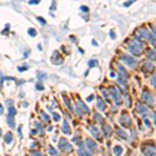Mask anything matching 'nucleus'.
Here are the masks:
<instances>
[{
  "mask_svg": "<svg viewBox=\"0 0 156 156\" xmlns=\"http://www.w3.org/2000/svg\"><path fill=\"white\" fill-rule=\"evenodd\" d=\"M127 48H129V50H130V52H132L134 55H139L140 52L142 51V49H144V45L141 41H139V40H131V41H129V45H127Z\"/></svg>",
  "mask_w": 156,
  "mask_h": 156,
  "instance_id": "nucleus-1",
  "label": "nucleus"
},
{
  "mask_svg": "<svg viewBox=\"0 0 156 156\" xmlns=\"http://www.w3.org/2000/svg\"><path fill=\"white\" fill-rule=\"evenodd\" d=\"M59 149L61 151H65V153H71V151H73V147H71L70 142L64 138H61L59 140Z\"/></svg>",
  "mask_w": 156,
  "mask_h": 156,
  "instance_id": "nucleus-2",
  "label": "nucleus"
},
{
  "mask_svg": "<svg viewBox=\"0 0 156 156\" xmlns=\"http://www.w3.org/2000/svg\"><path fill=\"white\" fill-rule=\"evenodd\" d=\"M120 59L123 60V61L126 64V65L131 66V67H135L136 65H138V61H136V59H135V58H132V56H130V55L123 54V55L120 56Z\"/></svg>",
  "mask_w": 156,
  "mask_h": 156,
  "instance_id": "nucleus-3",
  "label": "nucleus"
},
{
  "mask_svg": "<svg viewBox=\"0 0 156 156\" xmlns=\"http://www.w3.org/2000/svg\"><path fill=\"white\" fill-rule=\"evenodd\" d=\"M149 35L150 33L147 31L145 28H140L138 29V31H136V40H147L149 39Z\"/></svg>",
  "mask_w": 156,
  "mask_h": 156,
  "instance_id": "nucleus-4",
  "label": "nucleus"
},
{
  "mask_svg": "<svg viewBox=\"0 0 156 156\" xmlns=\"http://www.w3.org/2000/svg\"><path fill=\"white\" fill-rule=\"evenodd\" d=\"M141 97H142V100L146 102L147 105H150V106H153L155 104V97H154V95H151L149 91H146V90H144L142 91V95H141Z\"/></svg>",
  "mask_w": 156,
  "mask_h": 156,
  "instance_id": "nucleus-5",
  "label": "nucleus"
},
{
  "mask_svg": "<svg viewBox=\"0 0 156 156\" xmlns=\"http://www.w3.org/2000/svg\"><path fill=\"white\" fill-rule=\"evenodd\" d=\"M142 154L145 156H156V147L154 145H145L142 146Z\"/></svg>",
  "mask_w": 156,
  "mask_h": 156,
  "instance_id": "nucleus-6",
  "label": "nucleus"
},
{
  "mask_svg": "<svg viewBox=\"0 0 156 156\" xmlns=\"http://www.w3.org/2000/svg\"><path fill=\"white\" fill-rule=\"evenodd\" d=\"M119 121H120V125H123L124 127H130V125H131V117L126 112H123V115L120 116Z\"/></svg>",
  "mask_w": 156,
  "mask_h": 156,
  "instance_id": "nucleus-7",
  "label": "nucleus"
},
{
  "mask_svg": "<svg viewBox=\"0 0 156 156\" xmlns=\"http://www.w3.org/2000/svg\"><path fill=\"white\" fill-rule=\"evenodd\" d=\"M109 93L111 95V97L114 99V101L116 102V105H120L121 104V96H120L119 90H117L116 87H111V89L109 90Z\"/></svg>",
  "mask_w": 156,
  "mask_h": 156,
  "instance_id": "nucleus-8",
  "label": "nucleus"
},
{
  "mask_svg": "<svg viewBox=\"0 0 156 156\" xmlns=\"http://www.w3.org/2000/svg\"><path fill=\"white\" fill-rule=\"evenodd\" d=\"M89 131H90V134L94 136L96 140H100L101 141V132L100 130L96 127V126H89Z\"/></svg>",
  "mask_w": 156,
  "mask_h": 156,
  "instance_id": "nucleus-9",
  "label": "nucleus"
},
{
  "mask_svg": "<svg viewBox=\"0 0 156 156\" xmlns=\"http://www.w3.org/2000/svg\"><path fill=\"white\" fill-rule=\"evenodd\" d=\"M86 146H87V149H89L91 153H96V151H97V145H96V142L93 141L91 139H86Z\"/></svg>",
  "mask_w": 156,
  "mask_h": 156,
  "instance_id": "nucleus-10",
  "label": "nucleus"
},
{
  "mask_svg": "<svg viewBox=\"0 0 156 156\" xmlns=\"http://www.w3.org/2000/svg\"><path fill=\"white\" fill-rule=\"evenodd\" d=\"M51 63L54 64V65H60V64L63 63V59L59 56V52L58 51L54 52V55H52V58H51Z\"/></svg>",
  "mask_w": 156,
  "mask_h": 156,
  "instance_id": "nucleus-11",
  "label": "nucleus"
},
{
  "mask_svg": "<svg viewBox=\"0 0 156 156\" xmlns=\"http://www.w3.org/2000/svg\"><path fill=\"white\" fill-rule=\"evenodd\" d=\"M142 70L145 71V73H150V71H153V70H154L153 63L149 61V60H147V61H145V63L142 64Z\"/></svg>",
  "mask_w": 156,
  "mask_h": 156,
  "instance_id": "nucleus-12",
  "label": "nucleus"
},
{
  "mask_svg": "<svg viewBox=\"0 0 156 156\" xmlns=\"http://www.w3.org/2000/svg\"><path fill=\"white\" fill-rule=\"evenodd\" d=\"M117 84H119V86L123 89L125 93H126V90H127V85H126V79H124L123 76H119L117 78Z\"/></svg>",
  "mask_w": 156,
  "mask_h": 156,
  "instance_id": "nucleus-13",
  "label": "nucleus"
},
{
  "mask_svg": "<svg viewBox=\"0 0 156 156\" xmlns=\"http://www.w3.org/2000/svg\"><path fill=\"white\" fill-rule=\"evenodd\" d=\"M136 111H138L142 117H145V116H146V111H147V110H146V108H145L144 105L138 104V106H136Z\"/></svg>",
  "mask_w": 156,
  "mask_h": 156,
  "instance_id": "nucleus-14",
  "label": "nucleus"
},
{
  "mask_svg": "<svg viewBox=\"0 0 156 156\" xmlns=\"http://www.w3.org/2000/svg\"><path fill=\"white\" fill-rule=\"evenodd\" d=\"M61 130L65 132V134H70L71 132V129H70V125H69V123H67L66 120H64L63 121V125H61Z\"/></svg>",
  "mask_w": 156,
  "mask_h": 156,
  "instance_id": "nucleus-15",
  "label": "nucleus"
},
{
  "mask_svg": "<svg viewBox=\"0 0 156 156\" xmlns=\"http://www.w3.org/2000/svg\"><path fill=\"white\" fill-rule=\"evenodd\" d=\"M96 108H97V110H100V111H104V110L106 109V105H105V102H104V100H102V99H100V97L97 99V101H96Z\"/></svg>",
  "mask_w": 156,
  "mask_h": 156,
  "instance_id": "nucleus-16",
  "label": "nucleus"
},
{
  "mask_svg": "<svg viewBox=\"0 0 156 156\" xmlns=\"http://www.w3.org/2000/svg\"><path fill=\"white\" fill-rule=\"evenodd\" d=\"M102 131H104V135L106 136V138H110L112 134V130L109 125H104V126H102Z\"/></svg>",
  "mask_w": 156,
  "mask_h": 156,
  "instance_id": "nucleus-17",
  "label": "nucleus"
},
{
  "mask_svg": "<svg viewBox=\"0 0 156 156\" xmlns=\"http://www.w3.org/2000/svg\"><path fill=\"white\" fill-rule=\"evenodd\" d=\"M116 67H117V70H119V73H120V76H123L124 79H126V78H127V71L124 69V66L119 64V65H117Z\"/></svg>",
  "mask_w": 156,
  "mask_h": 156,
  "instance_id": "nucleus-18",
  "label": "nucleus"
},
{
  "mask_svg": "<svg viewBox=\"0 0 156 156\" xmlns=\"http://www.w3.org/2000/svg\"><path fill=\"white\" fill-rule=\"evenodd\" d=\"M123 151H124V149H123V146H120V145H116L114 147V155L115 156H120L123 154Z\"/></svg>",
  "mask_w": 156,
  "mask_h": 156,
  "instance_id": "nucleus-19",
  "label": "nucleus"
},
{
  "mask_svg": "<svg viewBox=\"0 0 156 156\" xmlns=\"http://www.w3.org/2000/svg\"><path fill=\"white\" fill-rule=\"evenodd\" d=\"M147 58L149 60H156V50H150L147 52Z\"/></svg>",
  "mask_w": 156,
  "mask_h": 156,
  "instance_id": "nucleus-20",
  "label": "nucleus"
},
{
  "mask_svg": "<svg viewBox=\"0 0 156 156\" xmlns=\"http://www.w3.org/2000/svg\"><path fill=\"white\" fill-rule=\"evenodd\" d=\"M79 156H91V155L85 150V147H80L79 149Z\"/></svg>",
  "mask_w": 156,
  "mask_h": 156,
  "instance_id": "nucleus-21",
  "label": "nucleus"
},
{
  "mask_svg": "<svg viewBox=\"0 0 156 156\" xmlns=\"http://www.w3.org/2000/svg\"><path fill=\"white\" fill-rule=\"evenodd\" d=\"M5 142L6 144H11V142H13V134H11V132H7V134L5 135Z\"/></svg>",
  "mask_w": 156,
  "mask_h": 156,
  "instance_id": "nucleus-22",
  "label": "nucleus"
},
{
  "mask_svg": "<svg viewBox=\"0 0 156 156\" xmlns=\"http://www.w3.org/2000/svg\"><path fill=\"white\" fill-rule=\"evenodd\" d=\"M116 131H117V134H119V136H120V138H123V139H125V140L127 139V136H126V132H125V131L123 130V129H120V127H119V129H117Z\"/></svg>",
  "mask_w": 156,
  "mask_h": 156,
  "instance_id": "nucleus-23",
  "label": "nucleus"
},
{
  "mask_svg": "<svg viewBox=\"0 0 156 156\" xmlns=\"http://www.w3.org/2000/svg\"><path fill=\"white\" fill-rule=\"evenodd\" d=\"M78 105H79V106H81L82 110H84V112H89V108H87V106L84 104L81 100H78Z\"/></svg>",
  "mask_w": 156,
  "mask_h": 156,
  "instance_id": "nucleus-24",
  "label": "nucleus"
},
{
  "mask_svg": "<svg viewBox=\"0 0 156 156\" xmlns=\"http://www.w3.org/2000/svg\"><path fill=\"white\" fill-rule=\"evenodd\" d=\"M63 99H64V101H65V104H66V106H67V109L73 110V106H71V102L69 101V99H67L66 95H63Z\"/></svg>",
  "mask_w": 156,
  "mask_h": 156,
  "instance_id": "nucleus-25",
  "label": "nucleus"
},
{
  "mask_svg": "<svg viewBox=\"0 0 156 156\" xmlns=\"http://www.w3.org/2000/svg\"><path fill=\"white\" fill-rule=\"evenodd\" d=\"M151 43V45H154V46H156V37H155V35L154 34H150L149 35V39H147Z\"/></svg>",
  "mask_w": 156,
  "mask_h": 156,
  "instance_id": "nucleus-26",
  "label": "nucleus"
},
{
  "mask_svg": "<svg viewBox=\"0 0 156 156\" xmlns=\"http://www.w3.org/2000/svg\"><path fill=\"white\" fill-rule=\"evenodd\" d=\"M15 114H16V110H15L14 106H9V115H7V116L14 117V116H15Z\"/></svg>",
  "mask_w": 156,
  "mask_h": 156,
  "instance_id": "nucleus-27",
  "label": "nucleus"
},
{
  "mask_svg": "<svg viewBox=\"0 0 156 156\" xmlns=\"http://www.w3.org/2000/svg\"><path fill=\"white\" fill-rule=\"evenodd\" d=\"M7 123H9V126L11 129H14L15 127V123H14V117H11V116H7Z\"/></svg>",
  "mask_w": 156,
  "mask_h": 156,
  "instance_id": "nucleus-28",
  "label": "nucleus"
},
{
  "mask_svg": "<svg viewBox=\"0 0 156 156\" xmlns=\"http://www.w3.org/2000/svg\"><path fill=\"white\" fill-rule=\"evenodd\" d=\"M49 154H51L52 156H58V151H56L52 146H50V147H49Z\"/></svg>",
  "mask_w": 156,
  "mask_h": 156,
  "instance_id": "nucleus-29",
  "label": "nucleus"
},
{
  "mask_svg": "<svg viewBox=\"0 0 156 156\" xmlns=\"http://www.w3.org/2000/svg\"><path fill=\"white\" fill-rule=\"evenodd\" d=\"M28 33H29L30 36H36V30L33 29V28H30V29L28 30Z\"/></svg>",
  "mask_w": 156,
  "mask_h": 156,
  "instance_id": "nucleus-30",
  "label": "nucleus"
},
{
  "mask_svg": "<svg viewBox=\"0 0 156 156\" xmlns=\"http://www.w3.org/2000/svg\"><path fill=\"white\" fill-rule=\"evenodd\" d=\"M101 93H102V95H104V97L106 99V100L110 101V97H109V95H108V91H106L105 89H101Z\"/></svg>",
  "mask_w": 156,
  "mask_h": 156,
  "instance_id": "nucleus-31",
  "label": "nucleus"
},
{
  "mask_svg": "<svg viewBox=\"0 0 156 156\" xmlns=\"http://www.w3.org/2000/svg\"><path fill=\"white\" fill-rule=\"evenodd\" d=\"M150 81H151V85H154V86H156V74H154L153 76H151V79H150Z\"/></svg>",
  "mask_w": 156,
  "mask_h": 156,
  "instance_id": "nucleus-32",
  "label": "nucleus"
},
{
  "mask_svg": "<svg viewBox=\"0 0 156 156\" xmlns=\"http://www.w3.org/2000/svg\"><path fill=\"white\" fill-rule=\"evenodd\" d=\"M97 65V60H91V61H89V66L90 67H94Z\"/></svg>",
  "mask_w": 156,
  "mask_h": 156,
  "instance_id": "nucleus-33",
  "label": "nucleus"
},
{
  "mask_svg": "<svg viewBox=\"0 0 156 156\" xmlns=\"http://www.w3.org/2000/svg\"><path fill=\"white\" fill-rule=\"evenodd\" d=\"M41 117H43V120H44V121H49V119H50V117H49L45 112H41Z\"/></svg>",
  "mask_w": 156,
  "mask_h": 156,
  "instance_id": "nucleus-34",
  "label": "nucleus"
},
{
  "mask_svg": "<svg viewBox=\"0 0 156 156\" xmlns=\"http://www.w3.org/2000/svg\"><path fill=\"white\" fill-rule=\"evenodd\" d=\"M52 119H54L55 121H59L60 120V115H59V114H56V112H54V114H52Z\"/></svg>",
  "mask_w": 156,
  "mask_h": 156,
  "instance_id": "nucleus-35",
  "label": "nucleus"
},
{
  "mask_svg": "<svg viewBox=\"0 0 156 156\" xmlns=\"http://www.w3.org/2000/svg\"><path fill=\"white\" fill-rule=\"evenodd\" d=\"M35 127L41 132V134H43V127H41V125H40L39 123H35Z\"/></svg>",
  "mask_w": 156,
  "mask_h": 156,
  "instance_id": "nucleus-36",
  "label": "nucleus"
},
{
  "mask_svg": "<svg viewBox=\"0 0 156 156\" xmlns=\"http://www.w3.org/2000/svg\"><path fill=\"white\" fill-rule=\"evenodd\" d=\"M95 120L96 121H102V117L100 116V114H95Z\"/></svg>",
  "mask_w": 156,
  "mask_h": 156,
  "instance_id": "nucleus-37",
  "label": "nucleus"
},
{
  "mask_svg": "<svg viewBox=\"0 0 156 156\" xmlns=\"http://www.w3.org/2000/svg\"><path fill=\"white\" fill-rule=\"evenodd\" d=\"M76 114L79 116H81V110H80V106L79 105H76Z\"/></svg>",
  "mask_w": 156,
  "mask_h": 156,
  "instance_id": "nucleus-38",
  "label": "nucleus"
},
{
  "mask_svg": "<svg viewBox=\"0 0 156 156\" xmlns=\"http://www.w3.org/2000/svg\"><path fill=\"white\" fill-rule=\"evenodd\" d=\"M144 120H145V124H146V126L151 129V126H150V125H151V124H150V121H149V120H147V119H146V117H144Z\"/></svg>",
  "mask_w": 156,
  "mask_h": 156,
  "instance_id": "nucleus-39",
  "label": "nucleus"
},
{
  "mask_svg": "<svg viewBox=\"0 0 156 156\" xmlns=\"http://www.w3.org/2000/svg\"><path fill=\"white\" fill-rule=\"evenodd\" d=\"M31 155L33 156H43L41 153H36V151H31Z\"/></svg>",
  "mask_w": 156,
  "mask_h": 156,
  "instance_id": "nucleus-40",
  "label": "nucleus"
},
{
  "mask_svg": "<svg viewBox=\"0 0 156 156\" xmlns=\"http://www.w3.org/2000/svg\"><path fill=\"white\" fill-rule=\"evenodd\" d=\"M93 100H94V95H90V96H87V97H86V101H89V102H90V101H93Z\"/></svg>",
  "mask_w": 156,
  "mask_h": 156,
  "instance_id": "nucleus-41",
  "label": "nucleus"
},
{
  "mask_svg": "<svg viewBox=\"0 0 156 156\" xmlns=\"http://www.w3.org/2000/svg\"><path fill=\"white\" fill-rule=\"evenodd\" d=\"M29 4H39L37 0H31V1H29Z\"/></svg>",
  "mask_w": 156,
  "mask_h": 156,
  "instance_id": "nucleus-42",
  "label": "nucleus"
},
{
  "mask_svg": "<svg viewBox=\"0 0 156 156\" xmlns=\"http://www.w3.org/2000/svg\"><path fill=\"white\" fill-rule=\"evenodd\" d=\"M37 20H39L40 22H43V24H45V20H44L43 18H37Z\"/></svg>",
  "mask_w": 156,
  "mask_h": 156,
  "instance_id": "nucleus-43",
  "label": "nucleus"
},
{
  "mask_svg": "<svg viewBox=\"0 0 156 156\" xmlns=\"http://www.w3.org/2000/svg\"><path fill=\"white\" fill-rule=\"evenodd\" d=\"M36 89H40V90H43V89H44V87H43V86H41V84H37Z\"/></svg>",
  "mask_w": 156,
  "mask_h": 156,
  "instance_id": "nucleus-44",
  "label": "nucleus"
},
{
  "mask_svg": "<svg viewBox=\"0 0 156 156\" xmlns=\"http://www.w3.org/2000/svg\"><path fill=\"white\" fill-rule=\"evenodd\" d=\"M4 112V109H3V105H0V115H3Z\"/></svg>",
  "mask_w": 156,
  "mask_h": 156,
  "instance_id": "nucleus-45",
  "label": "nucleus"
},
{
  "mask_svg": "<svg viewBox=\"0 0 156 156\" xmlns=\"http://www.w3.org/2000/svg\"><path fill=\"white\" fill-rule=\"evenodd\" d=\"M81 10L82 11H87V7L86 6H81Z\"/></svg>",
  "mask_w": 156,
  "mask_h": 156,
  "instance_id": "nucleus-46",
  "label": "nucleus"
},
{
  "mask_svg": "<svg viewBox=\"0 0 156 156\" xmlns=\"http://www.w3.org/2000/svg\"><path fill=\"white\" fill-rule=\"evenodd\" d=\"M131 4H132V1H130V3H125L124 5H125V6H129V5H131Z\"/></svg>",
  "mask_w": 156,
  "mask_h": 156,
  "instance_id": "nucleus-47",
  "label": "nucleus"
},
{
  "mask_svg": "<svg viewBox=\"0 0 156 156\" xmlns=\"http://www.w3.org/2000/svg\"><path fill=\"white\" fill-rule=\"evenodd\" d=\"M110 76H111V78H115V74H114L112 71H111V73H110Z\"/></svg>",
  "mask_w": 156,
  "mask_h": 156,
  "instance_id": "nucleus-48",
  "label": "nucleus"
},
{
  "mask_svg": "<svg viewBox=\"0 0 156 156\" xmlns=\"http://www.w3.org/2000/svg\"><path fill=\"white\" fill-rule=\"evenodd\" d=\"M111 37L112 39H115V34H114V31H111Z\"/></svg>",
  "mask_w": 156,
  "mask_h": 156,
  "instance_id": "nucleus-49",
  "label": "nucleus"
},
{
  "mask_svg": "<svg viewBox=\"0 0 156 156\" xmlns=\"http://www.w3.org/2000/svg\"><path fill=\"white\" fill-rule=\"evenodd\" d=\"M154 119H155V125H156V114H154Z\"/></svg>",
  "mask_w": 156,
  "mask_h": 156,
  "instance_id": "nucleus-50",
  "label": "nucleus"
},
{
  "mask_svg": "<svg viewBox=\"0 0 156 156\" xmlns=\"http://www.w3.org/2000/svg\"><path fill=\"white\" fill-rule=\"evenodd\" d=\"M154 33H155V34H154V35H155V36H156V28H155V29H154Z\"/></svg>",
  "mask_w": 156,
  "mask_h": 156,
  "instance_id": "nucleus-51",
  "label": "nucleus"
},
{
  "mask_svg": "<svg viewBox=\"0 0 156 156\" xmlns=\"http://www.w3.org/2000/svg\"><path fill=\"white\" fill-rule=\"evenodd\" d=\"M0 136H1V129H0Z\"/></svg>",
  "mask_w": 156,
  "mask_h": 156,
  "instance_id": "nucleus-52",
  "label": "nucleus"
}]
</instances>
